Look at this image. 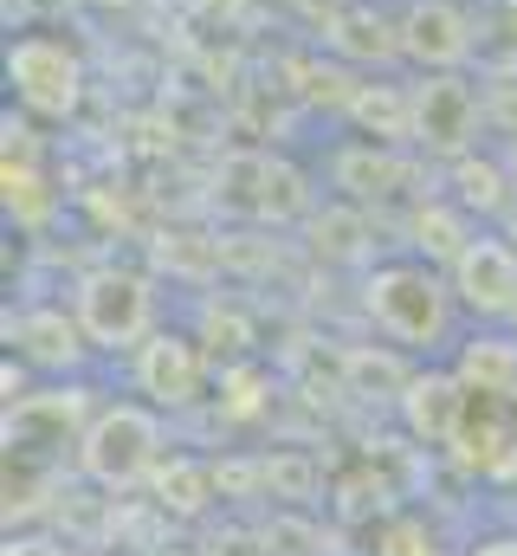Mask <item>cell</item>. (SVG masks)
Segmentation results:
<instances>
[{
  "label": "cell",
  "instance_id": "obj_9",
  "mask_svg": "<svg viewBox=\"0 0 517 556\" xmlns=\"http://www.w3.org/2000/svg\"><path fill=\"white\" fill-rule=\"evenodd\" d=\"M155 485H162V505H175V511H201V505L220 492V472H214L207 459H194V453H168V459L155 466Z\"/></svg>",
  "mask_w": 517,
  "mask_h": 556
},
{
  "label": "cell",
  "instance_id": "obj_6",
  "mask_svg": "<svg viewBox=\"0 0 517 556\" xmlns=\"http://www.w3.org/2000/svg\"><path fill=\"white\" fill-rule=\"evenodd\" d=\"M136 356V395L142 402H155L162 415L168 408H188L194 395H201V382H207V356H201V343L188 337V330H155L142 350H129Z\"/></svg>",
  "mask_w": 517,
  "mask_h": 556
},
{
  "label": "cell",
  "instance_id": "obj_5",
  "mask_svg": "<svg viewBox=\"0 0 517 556\" xmlns=\"http://www.w3.org/2000/svg\"><path fill=\"white\" fill-rule=\"evenodd\" d=\"M446 278H453L466 317H479V324H505V317H517V240L479 227V233L459 247V260L446 266Z\"/></svg>",
  "mask_w": 517,
  "mask_h": 556
},
{
  "label": "cell",
  "instance_id": "obj_1",
  "mask_svg": "<svg viewBox=\"0 0 517 556\" xmlns=\"http://www.w3.org/2000/svg\"><path fill=\"white\" fill-rule=\"evenodd\" d=\"M363 304H369V324L388 337V350L453 363L466 311H459V291H453L446 266H433V260H382L363 278Z\"/></svg>",
  "mask_w": 517,
  "mask_h": 556
},
{
  "label": "cell",
  "instance_id": "obj_4",
  "mask_svg": "<svg viewBox=\"0 0 517 556\" xmlns=\"http://www.w3.org/2000/svg\"><path fill=\"white\" fill-rule=\"evenodd\" d=\"M155 311H162L155 278L136 266H98L78 278V298H72V317L85 324L91 350H142L162 330Z\"/></svg>",
  "mask_w": 517,
  "mask_h": 556
},
{
  "label": "cell",
  "instance_id": "obj_10",
  "mask_svg": "<svg viewBox=\"0 0 517 556\" xmlns=\"http://www.w3.org/2000/svg\"><path fill=\"white\" fill-rule=\"evenodd\" d=\"M459 556H517V531H492V538H479V544H466Z\"/></svg>",
  "mask_w": 517,
  "mask_h": 556
},
{
  "label": "cell",
  "instance_id": "obj_8",
  "mask_svg": "<svg viewBox=\"0 0 517 556\" xmlns=\"http://www.w3.org/2000/svg\"><path fill=\"white\" fill-rule=\"evenodd\" d=\"M414 130H420V142H433V149H459V142L472 137V91L453 85V78L427 85L414 98Z\"/></svg>",
  "mask_w": 517,
  "mask_h": 556
},
{
  "label": "cell",
  "instance_id": "obj_2",
  "mask_svg": "<svg viewBox=\"0 0 517 556\" xmlns=\"http://www.w3.org/2000/svg\"><path fill=\"white\" fill-rule=\"evenodd\" d=\"M168 427H162V408L155 402H104L98 415L78 427V472L104 492H124V485H142L155 479V466L168 459Z\"/></svg>",
  "mask_w": 517,
  "mask_h": 556
},
{
  "label": "cell",
  "instance_id": "obj_7",
  "mask_svg": "<svg viewBox=\"0 0 517 556\" xmlns=\"http://www.w3.org/2000/svg\"><path fill=\"white\" fill-rule=\"evenodd\" d=\"M394 46L407 65L453 72L472 59V13L459 0H407V13L394 20Z\"/></svg>",
  "mask_w": 517,
  "mask_h": 556
},
{
  "label": "cell",
  "instance_id": "obj_3",
  "mask_svg": "<svg viewBox=\"0 0 517 556\" xmlns=\"http://www.w3.org/2000/svg\"><path fill=\"white\" fill-rule=\"evenodd\" d=\"M7 91L13 111H26L33 124H65L85 104V52L52 26L20 33L7 39Z\"/></svg>",
  "mask_w": 517,
  "mask_h": 556
}]
</instances>
